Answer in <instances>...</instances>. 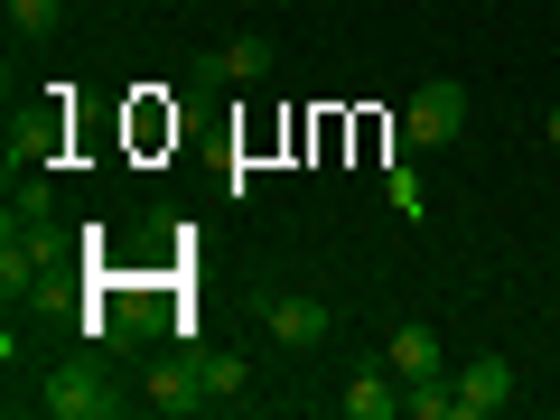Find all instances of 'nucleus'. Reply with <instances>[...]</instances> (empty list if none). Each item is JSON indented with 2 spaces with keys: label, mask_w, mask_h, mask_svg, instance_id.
Here are the masks:
<instances>
[{
  "label": "nucleus",
  "mask_w": 560,
  "mask_h": 420,
  "mask_svg": "<svg viewBox=\"0 0 560 420\" xmlns=\"http://www.w3.org/2000/svg\"><path fill=\"white\" fill-rule=\"evenodd\" d=\"M38 411L47 420H121V411H131V393H121L103 364H57V374L38 383Z\"/></svg>",
  "instance_id": "nucleus-1"
},
{
  "label": "nucleus",
  "mask_w": 560,
  "mask_h": 420,
  "mask_svg": "<svg viewBox=\"0 0 560 420\" xmlns=\"http://www.w3.org/2000/svg\"><path fill=\"white\" fill-rule=\"evenodd\" d=\"M458 131H467V84H458V75H430V84H411L401 140H411V150H448Z\"/></svg>",
  "instance_id": "nucleus-2"
},
{
  "label": "nucleus",
  "mask_w": 560,
  "mask_h": 420,
  "mask_svg": "<svg viewBox=\"0 0 560 420\" xmlns=\"http://www.w3.org/2000/svg\"><path fill=\"white\" fill-rule=\"evenodd\" d=\"M47 253H57V243H47V215H10V234H0V290H10V300L38 290V280H47Z\"/></svg>",
  "instance_id": "nucleus-3"
},
{
  "label": "nucleus",
  "mask_w": 560,
  "mask_h": 420,
  "mask_svg": "<svg viewBox=\"0 0 560 420\" xmlns=\"http://www.w3.org/2000/svg\"><path fill=\"white\" fill-rule=\"evenodd\" d=\"M206 374H197V355L187 364H150V374H140V411H160V420H197L206 411Z\"/></svg>",
  "instance_id": "nucleus-4"
},
{
  "label": "nucleus",
  "mask_w": 560,
  "mask_h": 420,
  "mask_svg": "<svg viewBox=\"0 0 560 420\" xmlns=\"http://www.w3.org/2000/svg\"><path fill=\"white\" fill-rule=\"evenodd\" d=\"M261 327H271L280 346H327V337H337V308H327V300H300V290H280V300H261Z\"/></svg>",
  "instance_id": "nucleus-5"
},
{
  "label": "nucleus",
  "mask_w": 560,
  "mask_h": 420,
  "mask_svg": "<svg viewBox=\"0 0 560 420\" xmlns=\"http://www.w3.org/2000/svg\"><path fill=\"white\" fill-rule=\"evenodd\" d=\"M383 364H393V383H430V374H448V346H440V327H393L383 337Z\"/></svg>",
  "instance_id": "nucleus-6"
},
{
  "label": "nucleus",
  "mask_w": 560,
  "mask_h": 420,
  "mask_svg": "<svg viewBox=\"0 0 560 420\" xmlns=\"http://www.w3.org/2000/svg\"><path fill=\"white\" fill-rule=\"evenodd\" d=\"M504 401H514V364H504V355H467V374H458V420H495Z\"/></svg>",
  "instance_id": "nucleus-7"
},
{
  "label": "nucleus",
  "mask_w": 560,
  "mask_h": 420,
  "mask_svg": "<svg viewBox=\"0 0 560 420\" xmlns=\"http://www.w3.org/2000/svg\"><path fill=\"white\" fill-rule=\"evenodd\" d=\"M337 411H346V420H393V411H401L393 364H355V374H346V393H337Z\"/></svg>",
  "instance_id": "nucleus-8"
},
{
  "label": "nucleus",
  "mask_w": 560,
  "mask_h": 420,
  "mask_svg": "<svg viewBox=\"0 0 560 420\" xmlns=\"http://www.w3.org/2000/svg\"><path fill=\"white\" fill-rule=\"evenodd\" d=\"M224 66H234V84H261L280 66V47L271 38H234V47H224Z\"/></svg>",
  "instance_id": "nucleus-9"
},
{
  "label": "nucleus",
  "mask_w": 560,
  "mask_h": 420,
  "mask_svg": "<svg viewBox=\"0 0 560 420\" xmlns=\"http://www.w3.org/2000/svg\"><path fill=\"white\" fill-rule=\"evenodd\" d=\"M197 374H206V393H215V401H243V393H253L243 355H197Z\"/></svg>",
  "instance_id": "nucleus-10"
},
{
  "label": "nucleus",
  "mask_w": 560,
  "mask_h": 420,
  "mask_svg": "<svg viewBox=\"0 0 560 420\" xmlns=\"http://www.w3.org/2000/svg\"><path fill=\"white\" fill-rule=\"evenodd\" d=\"M10 28H20V38H57V28H66V0H10Z\"/></svg>",
  "instance_id": "nucleus-11"
},
{
  "label": "nucleus",
  "mask_w": 560,
  "mask_h": 420,
  "mask_svg": "<svg viewBox=\"0 0 560 420\" xmlns=\"http://www.w3.org/2000/svg\"><path fill=\"white\" fill-rule=\"evenodd\" d=\"M383 197H393V215H430V187H420V168H383Z\"/></svg>",
  "instance_id": "nucleus-12"
},
{
  "label": "nucleus",
  "mask_w": 560,
  "mask_h": 420,
  "mask_svg": "<svg viewBox=\"0 0 560 420\" xmlns=\"http://www.w3.org/2000/svg\"><path fill=\"white\" fill-rule=\"evenodd\" d=\"M187 84H197V94H215V84H234V66H224V47H206V57H187Z\"/></svg>",
  "instance_id": "nucleus-13"
},
{
  "label": "nucleus",
  "mask_w": 560,
  "mask_h": 420,
  "mask_svg": "<svg viewBox=\"0 0 560 420\" xmlns=\"http://www.w3.org/2000/svg\"><path fill=\"white\" fill-rule=\"evenodd\" d=\"M541 140H551V150H560V103H551V113H541Z\"/></svg>",
  "instance_id": "nucleus-14"
}]
</instances>
